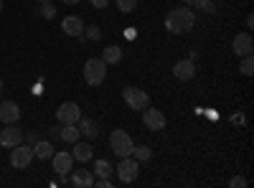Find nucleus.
I'll use <instances>...</instances> for the list:
<instances>
[{"label": "nucleus", "mask_w": 254, "mask_h": 188, "mask_svg": "<svg viewBox=\"0 0 254 188\" xmlns=\"http://www.w3.org/2000/svg\"><path fill=\"white\" fill-rule=\"evenodd\" d=\"M23 137H26V142H28V145H36V142L41 140V137H38V132H26Z\"/></svg>", "instance_id": "c756f323"}, {"label": "nucleus", "mask_w": 254, "mask_h": 188, "mask_svg": "<svg viewBox=\"0 0 254 188\" xmlns=\"http://www.w3.org/2000/svg\"><path fill=\"white\" fill-rule=\"evenodd\" d=\"M173 76H176L178 81H190V79L196 76V61H190V59H181V61H176Z\"/></svg>", "instance_id": "9b49d317"}, {"label": "nucleus", "mask_w": 254, "mask_h": 188, "mask_svg": "<svg viewBox=\"0 0 254 188\" xmlns=\"http://www.w3.org/2000/svg\"><path fill=\"white\" fill-rule=\"evenodd\" d=\"M36 3H49V0H36Z\"/></svg>", "instance_id": "a19ab883"}, {"label": "nucleus", "mask_w": 254, "mask_h": 188, "mask_svg": "<svg viewBox=\"0 0 254 188\" xmlns=\"http://www.w3.org/2000/svg\"><path fill=\"white\" fill-rule=\"evenodd\" d=\"M69 183L76 186V188H92V186H94V173H92V171H76V173L69 178Z\"/></svg>", "instance_id": "2eb2a0df"}, {"label": "nucleus", "mask_w": 254, "mask_h": 188, "mask_svg": "<svg viewBox=\"0 0 254 188\" xmlns=\"http://www.w3.org/2000/svg\"><path fill=\"white\" fill-rule=\"evenodd\" d=\"M20 120V107L15 102H0V122L5 125H13Z\"/></svg>", "instance_id": "ddd939ff"}, {"label": "nucleus", "mask_w": 254, "mask_h": 188, "mask_svg": "<svg viewBox=\"0 0 254 188\" xmlns=\"http://www.w3.org/2000/svg\"><path fill=\"white\" fill-rule=\"evenodd\" d=\"M31 160H33V145H15V148H10V165L13 168H18V171H23V168H28L31 165Z\"/></svg>", "instance_id": "39448f33"}, {"label": "nucleus", "mask_w": 254, "mask_h": 188, "mask_svg": "<svg viewBox=\"0 0 254 188\" xmlns=\"http://www.w3.org/2000/svg\"><path fill=\"white\" fill-rule=\"evenodd\" d=\"M117 8H120L122 13H132V10L137 8V0H117Z\"/></svg>", "instance_id": "a878e982"}, {"label": "nucleus", "mask_w": 254, "mask_h": 188, "mask_svg": "<svg viewBox=\"0 0 254 188\" xmlns=\"http://www.w3.org/2000/svg\"><path fill=\"white\" fill-rule=\"evenodd\" d=\"M135 36H137V31H135V28H127V31H125V38H127V41H132Z\"/></svg>", "instance_id": "f704fd0d"}, {"label": "nucleus", "mask_w": 254, "mask_h": 188, "mask_svg": "<svg viewBox=\"0 0 254 188\" xmlns=\"http://www.w3.org/2000/svg\"><path fill=\"white\" fill-rule=\"evenodd\" d=\"M84 38H89V41H99L102 38V28L99 26H84Z\"/></svg>", "instance_id": "393cba45"}, {"label": "nucleus", "mask_w": 254, "mask_h": 188, "mask_svg": "<svg viewBox=\"0 0 254 188\" xmlns=\"http://www.w3.org/2000/svg\"><path fill=\"white\" fill-rule=\"evenodd\" d=\"M186 5H190V8H203V3L206 0H183Z\"/></svg>", "instance_id": "473e14b6"}, {"label": "nucleus", "mask_w": 254, "mask_h": 188, "mask_svg": "<svg viewBox=\"0 0 254 188\" xmlns=\"http://www.w3.org/2000/svg\"><path fill=\"white\" fill-rule=\"evenodd\" d=\"M203 112H206V110H203ZM206 115H208V120H219V115H216V112H214V110H208V112H206Z\"/></svg>", "instance_id": "4c0bfd02"}, {"label": "nucleus", "mask_w": 254, "mask_h": 188, "mask_svg": "<svg viewBox=\"0 0 254 188\" xmlns=\"http://www.w3.org/2000/svg\"><path fill=\"white\" fill-rule=\"evenodd\" d=\"M0 13H3V0H0Z\"/></svg>", "instance_id": "ea45409f"}, {"label": "nucleus", "mask_w": 254, "mask_h": 188, "mask_svg": "<svg viewBox=\"0 0 254 188\" xmlns=\"http://www.w3.org/2000/svg\"><path fill=\"white\" fill-rule=\"evenodd\" d=\"M137 173H140V163H137L132 155L120 158V165H117V178H120L122 183H132V181H137Z\"/></svg>", "instance_id": "423d86ee"}, {"label": "nucleus", "mask_w": 254, "mask_h": 188, "mask_svg": "<svg viewBox=\"0 0 254 188\" xmlns=\"http://www.w3.org/2000/svg\"><path fill=\"white\" fill-rule=\"evenodd\" d=\"M110 148L117 158H127V155H132V148H135V142L132 137L127 135L125 130H112L110 135Z\"/></svg>", "instance_id": "7ed1b4c3"}, {"label": "nucleus", "mask_w": 254, "mask_h": 188, "mask_svg": "<svg viewBox=\"0 0 254 188\" xmlns=\"http://www.w3.org/2000/svg\"><path fill=\"white\" fill-rule=\"evenodd\" d=\"M54 153H56V150H54V145H51L49 140H38V142L33 145V155H36L38 160H51Z\"/></svg>", "instance_id": "f3484780"}, {"label": "nucleus", "mask_w": 254, "mask_h": 188, "mask_svg": "<svg viewBox=\"0 0 254 188\" xmlns=\"http://www.w3.org/2000/svg\"><path fill=\"white\" fill-rule=\"evenodd\" d=\"M104 76H107V64H104L102 59H89L87 64H84V81H87L89 87H99Z\"/></svg>", "instance_id": "f03ea898"}, {"label": "nucleus", "mask_w": 254, "mask_h": 188, "mask_svg": "<svg viewBox=\"0 0 254 188\" xmlns=\"http://www.w3.org/2000/svg\"><path fill=\"white\" fill-rule=\"evenodd\" d=\"M132 155H135L137 163H142V160H150L153 158V150L147 148V145H137V148H132Z\"/></svg>", "instance_id": "4be33fe9"}, {"label": "nucleus", "mask_w": 254, "mask_h": 188, "mask_svg": "<svg viewBox=\"0 0 254 188\" xmlns=\"http://www.w3.org/2000/svg\"><path fill=\"white\" fill-rule=\"evenodd\" d=\"M239 71H242L244 76H252V74H254V59H252V54L242 56V64H239Z\"/></svg>", "instance_id": "b1692460"}, {"label": "nucleus", "mask_w": 254, "mask_h": 188, "mask_svg": "<svg viewBox=\"0 0 254 188\" xmlns=\"http://www.w3.org/2000/svg\"><path fill=\"white\" fill-rule=\"evenodd\" d=\"M89 3H92L97 10H102V8H107V5H110V0H89Z\"/></svg>", "instance_id": "7c9ffc66"}, {"label": "nucleus", "mask_w": 254, "mask_h": 188, "mask_svg": "<svg viewBox=\"0 0 254 188\" xmlns=\"http://www.w3.org/2000/svg\"><path fill=\"white\" fill-rule=\"evenodd\" d=\"M231 122H234V125H244V122H247V117H244L242 112H237V115H231Z\"/></svg>", "instance_id": "2f4dec72"}, {"label": "nucleus", "mask_w": 254, "mask_h": 188, "mask_svg": "<svg viewBox=\"0 0 254 188\" xmlns=\"http://www.w3.org/2000/svg\"><path fill=\"white\" fill-rule=\"evenodd\" d=\"M188 59H190V61H196V59H198V49L190 51V54H188Z\"/></svg>", "instance_id": "e433bc0d"}, {"label": "nucleus", "mask_w": 254, "mask_h": 188, "mask_svg": "<svg viewBox=\"0 0 254 188\" xmlns=\"http://www.w3.org/2000/svg\"><path fill=\"white\" fill-rule=\"evenodd\" d=\"M31 92H33V94H44V87H41V84H33Z\"/></svg>", "instance_id": "c9c22d12"}, {"label": "nucleus", "mask_w": 254, "mask_h": 188, "mask_svg": "<svg viewBox=\"0 0 254 188\" xmlns=\"http://www.w3.org/2000/svg\"><path fill=\"white\" fill-rule=\"evenodd\" d=\"M36 13L41 18H46V20H54L56 18V8L51 5V0H49V3H41V8H36Z\"/></svg>", "instance_id": "5701e85b"}, {"label": "nucleus", "mask_w": 254, "mask_h": 188, "mask_svg": "<svg viewBox=\"0 0 254 188\" xmlns=\"http://www.w3.org/2000/svg\"><path fill=\"white\" fill-rule=\"evenodd\" d=\"M234 54L237 56H247V54H252L254 51V41H252V36L249 33H239L237 38H234Z\"/></svg>", "instance_id": "4468645a"}, {"label": "nucleus", "mask_w": 254, "mask_h": 188, "mask_svg": "<svg viewBox=\"0 0 254 188\" xmlns=\"http://www.w3.org/2000/svg\"><path fill=\"white\" fill-rule=\"evenodd\" d=\"M76 127H79V132H81L84 137H89V140H94V137L99 135V125H97L94 120H79Z\"/></svg>", "instance_id": "a211bd4d"}, {"label": "nucleus", "mask_w": 254, "mask_h": 188, "mask_svg": "<svg viewBox=\"0 0 254 188\" xmlns=\"http://www.w3.org/2000/svg\"><path fill=\"white\" fill-rule=\"evenodd\" d=\"M51 163H54V171L56 176H69L74 171V155L66 153V150H59L51 155Z\"/></svg>", "instance_id": "9d476101"}, {"label": "nucleus", "mask_w": 254, "mask_h": 188, "mask_svg": "<svg viewBox=\"0 0 254 188\" xmlns=\"http://www.w3.org/2000/svg\"><path fill=\"white\" fill-rule=\"evenodd\" d=\"M71 155H74V160H79V163H87V160H92V145L89 142H74V150H71Z\"/></svg>", "instance_id": "dca6fc26"}, {"label": "nucleus", "mask_w": 254, "mask_h": 188, "mask_svg": "<svg viewBox=\"0 0 254 188\" xmlns=\"http://www.w3.org/2000/svg\"><path fill=\"white\" fill-rule=\"evenodd\" d=\"M20 142H23V130L18 127V122L5 125V127L0 130V145H3V148H15Z\"/></svg>", "instance_id": "1a4fd4ad"}, {"label": "nucleus", "mask_w": 254, "mask_h": 188, "mask_svg": "<svg viewBox=\"0 0 254 188\" xmlns=\"http://www.w3.org/2000/svg\"><path fill=\"white\" fill-rule=\"evenodd\" d=\"M46 132H49V137H59V135H61V130L56 127V125H54V127H49Z\"/></svg>", "instance_id": "72a5a7b5"}, {"label": "nucleus", "mask_w": 254, "mask_h": 188, "mask_svg": "<svg viewBox=\"0 0 254 188\" xmlns=\"http://www.w3.org/2000/svg\"><path fill=\"white\" fill-rule=\"evenodd\" d=\"M142 125L150 132H160L165 130V115L160 110H153V107H145L142 110Z\"/></svg>", "instance_id": "6e6552de"}, {"label": "nucleus", "mask_w": 254, "mask_h": 188, "mask_svg": "<svg viewBox=\"0 0 254 188\" xmlns=\"http://www.w3.org/2000/svg\"><path fill=\"white\" fill-rule=\"evenodd\" d=\"M61 3H66V5H79L81 0H61Z\"/></svg>", "instance_id": "58836bf2"}, {"label": "nucleus", "mask_w": 254, "mask_h": 188, "mask_svg": "<svg viewBox=\"0 0 254 188\" xmlns=\"http://www.w3.org/2000/svg\"><path fill=\"white\" fill-rule=\"evenodd\" d=\"M61 31L66 36H84V20L79 15H66L61 20Z\"/></svg>", "instance_id": "f8f14e48"}, {"label": "nucleus", "mask_w": 254, "mask_h": 188, "mask_svg": "<svg viewBox=\"0 0 254 188\" xmlns=\"http://www.w3.org/2000/svg\"><path fill=\"white\" fill-rule=\"evenodd\" d=\"M81 120V107L76 102H64L56 110V122L59 125H76Z\"/></svg>", "instance_id": "0eeeda50"}, {"label": "nucleus", "mask_w": 254, "mask_h": 188, "mask_svg": "<svg viewBox=\"0 0 254 188\" xmlns=\"http://www.w3.org/2000/svg\"><path fill=\"white\" fill-rule=\"evenodd\" d=\"M0 89H3V79H0Z\"/></svg>", "instance_id": "79ce46f5"}, {"label": "nucleus", "mask_w": 254, "mask_h": 188, "mask_svg": "<svg viewBox=\"0 0 254 188\" xmlns=\"http://www.w3.org/2000/svg\"><path fill=\"white\" fill-rule=\"evenodd\" d=\"M92 173H97V178H110V176L115 173V168H112V163H110V160H97Z\"/></svg>", "instance_id": "412c9836"}, {"label": "nucleus", "mask_w": 254, "mask_h": 188, "mask_svg": "<svg viewBox=\"0 0 254 188\" xmlns=\"http://www.w3.org/2000/svg\"><path fill=\"white\" fill-rule=\"evenodd\" d=\"M196 23V13L190 8H173L165 15V28L171 33H188Z\"/></svg>", "instance_id": "f257e3e1"}, {"label": "nucleus", "mask_w": 254, "mask_h": 188, "mask_svg": "<svg viewBox=\"0 0 254 188\" xmlns=\"http://www.w3.org/2000/svg\"><path fill=\"white\" fill-rule=\"evenodd\" d=\"M81 137V132H79V127H76V125H64V127H61V135H59V140H64V142H76Z\"/></svg>", "instance_id": "aec40b11"}, {"label": "nucleus", "mask_w": 254, "mask_h": 188, "mask_svg": "<svg viewBox=\"0 0 254 188\" xmlns=\"http://www.w3.org/2000/svg\"><path fill=\"white\" fill-rule=\"evenodd\" d=\"M201 10H203V13H216V3H214V0H206Z\"/></svg>", "instance_id": "c85d7f7f"}, {"label": "nucleus", "mask_w": 254, "mask_h": 188, "mask_svg": "<svg viewBox=\"0 0 254 188\" xmlns=\"http://www.w3.org/2000/svg\"><path fill=\"white\" fill-rule=\"evenodd\" d=\"M122 99H125V104L130 110H145V107H150V97H147V92H142V89H137V87H125L122 89Z\"/></svg>", "instance_id": "20e7f679"}, {"label": "nucleus", "mask_w": 254, "mask_h": 188, "mask_svg": "<svg viewBox=\"0 0 254 188\" xmlns=\"http://www.w3.org/2000/svg\"><path fill=\"white\" fill-rule=\"evenodd\" d=\"M102 61H104V64H120V61H122V49L120 46H107V49H104V54H102Z\"/></svg>", "instance_id": "6ab92c4d"}, {"label": "nucleus", "mask_w": 254, "mask_h": 188, "mask_svg": "<svg viewBox=\"0 0 254 188\" xmlns=\"http://www.w3.org/2000/svg\"><path fill=\"white\" fill-rule=\"evenodd\" d=\"M94 186H97V188H112L115 183H112L110 178H94Z\"/></svg>", "instance_id": "cd10ccee"}, {"label": "nucleus", "mask_w": 254, "mask_h": 188, "mask_svg": "<svg viewBox=\"0 0 254 188\" xmlns=\"http://www.w3.org/2000/svg\"><path fill=\"white\" fill-rule=\"evenodd\" d=\"M229 186H231V188H244V186H247V178H244V176H234V178L229 181Z\"/></svg>", "instance_id": "bb28decb"}]
</instances>
